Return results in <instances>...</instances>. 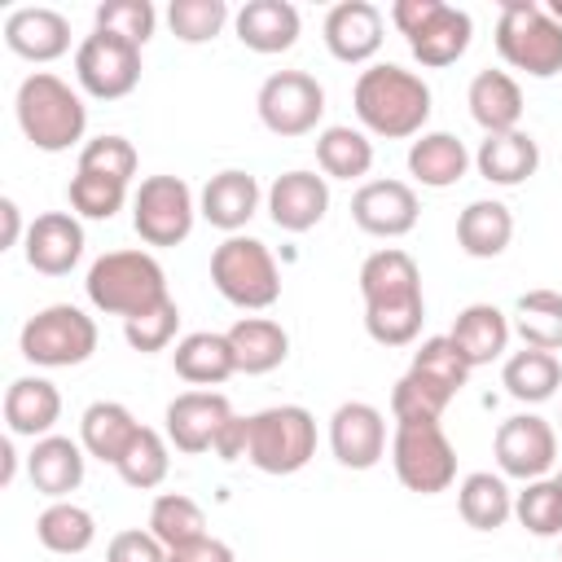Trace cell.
Here are the masks:
<instances>
[{"mask_svg":"<svg viewBox=\"0 0 562 562\" xmlns=\"http://www.w3.org/2000/svg\"><path fill=\"white\" fill-rule=\"evenodd\" d=\"M360 294H364V329L382 347H408L422 334L426 299L417 259L400 246H382L360 263Z\"/></svg>","mask_w":562,"mask_h":562,"instance_id":"6da1fadb","label":"cell"},{"mask_svg":"<svg viewBox=\"0 0 562 562\" xmlns=\"http://www.w3.org/2000/svg\"><path fill=\"white\" fill-rule=\"evenodd\" d=\"M351 105H356V119L364 123V132L404 140V136H422V127L430 119V88L422 75H413L395 61H378V66L360 70V79L351 88Z\"/></svg>","mask_w":562,"mask_h":562,"instance_id":"7a4b0ae2","label":"cell"},{"mask_svg":"<svg viewBox=\"0 0 562 562\" xmlns=\"http://www.w3.org/2000/svg\"><path fill=\"white\" fill-rule=\"evenodd\" d=\"M13 110H18V127L22 136L44 149V154H61L70 149L75 140H83V127H88V105L83 97L48 75V70H35L18 83V97H13Z\"/></svg>","mask_w":562,"mask_h":562,"instance_id":"3957f363","label":"cell"},{"mask_svg":"<svg viewBox=\"0 0 562 562\" xmlns=\"http://www.w3.org/2000/svg\"><path fill=\"white\" fill-rule=\"evenodd\" d=\"M88 303L105 316H140L158 303H167V272L149 250H110L88 268Z\"/></svg>","mask_w":562,"mask_h":562,"instance_id":"277c9868","label":"cell"},{"mask_svg":"<svg viewBox=\"0 0 562 562\" xmlns=\"http://www.w3.org/2000/svg\"><path fill=\"white\" fill-rule=\"evenodd\" d=\"M496 53L531 79H553L562 70V22L536 0H505L496 13Z\"/></svg>","mask_w":562,"mask_h":562,"instance_id":"5b68a950","label":"cell"},{"mask_svg":"<svg viewBox=\"0 0 562 562\" xmlns=\"http://www.w3.org/2000/svg\"><path fill=\"white\" fill-rule=\"evenodd\" d=\"M211 281L241 312H263V307H272L281 299L277 259L259 237H241V233L224 237L211 250Z\"/></svg>","mask_w":562,"mask_h":562,"instance_id":"8992f818","label":"cell"},{"mask_svg":"<svg viewBox=\"0 0 562 562\" xmlns=\"http://www.w3.org/2000/svg\"><path fill=\"white\" fill-rule=\"evenodd\" d=\"M316 457V417L303 404H277L250 417L246 461L263 474H299Z\"/></svg>","mask_w":562,"mask_h":562,"instance_id":"52a82bcc","label":"cell"},{"mask_svg":"<svg viewBox=\"0 0 562 562\" xmlns=\"http://www.w3.org/2000/svg\"><path fill=\"white\" fill-rule=\"evenodd\" d=\"M18 347L40 369H70V364H83L97 351V321L75 303L40 307L22 325Z\"/></svg>","mask_w":562,"mask_h":562,"instance_id":"ba28073f","label":"cell"},{"mask_svg":"<svg viewBox=\"0 0 562 562\" xmlns=\"http://www.w3.org/2000/svg\"><path fill=\"white\" fill-rule=\"evenodd\" d=\"M391 465L408 492L435 496V492H448L457 479V448L439 422H395Z\"/></svg>","mask_w":562,"mask_h":562,"instance_id":"9c48e42d","label":"cell"},{"mask_svg":"<svg viewBox=\"0 0 562 562\" xmlns=\"http://www.w3.org/2000/svg\"><path fill=\"white\" fill-rule=\"evenodd\" d=\"M198 202L180 176H145L132 193V228L145 246H180L193 233Z\"/></svg>","mask_w":562,"mask_h":562,"instance_id":"30bf717a","label":"cell"},{"mask_svg":"<svg viewBox=\"0 0 562 562\" xmlns=\"http://www.w3.org/2000/svg\"><path fill=\"white\" fill-rule=\"evenodd\" d=\"M255 105H259V123L272 136H307L325 114V88L307 70H277L263 79Z\"/></svg>","mask_w":562,"mask_h":562,"instance_id":"8fae6325","label":"cell"},{"mask_svg":"<svg viewBox=\"0 0 562 562\" xmlns=\"http://www.w3.org/2000/svg\"><path fill=\"white\" fill-rule=\"evenodd\" d=\"M75 79L88 97L119 101L140 83V48L110 31H92L75 48Z\"/></svg>","mask_w":562,"mask_h":562,"instance_id":"7c38bea8","label":"cell"},{"mask_svg":"<svg viewBox=\"0 0 562 562\" xmlns=\"http://www.w3.org/2000/svg\"><path fill=\"white\" fill-rule=\"evenodd\" d=\"M492 452H496V465L501 474L509 479H544L558 461V430L536 417V413H514L496 426V439H492Z\"/></svg>","mask_w":562,"mask_h":562,"instance_id":"4fadbf2b","label":"cell"},{"mask_svg":"<svg viewBox=\"0 0 562 562\" xmlns=\"http://www.w3.org/2000/svg\"><path fill=\"white\" fill-rule=\"evenodd\" d=\"M233 404L228 395L220 391H184L167 404V443H176L180 452L198 457V452H211L224 435V426L233 422Z\"/></svg>","mask_w":562,"mask_h":562,"instance_id":"5bb4252c","label":"cell"},{"mask_svg":"<svg viewBox=\"0 0 562 562\" xmlns=\"http://www.w3.org/2000/svg\"><path fill=\"white\" fill-rule=\"evenodd\" d=\"M417 193L404 180H364L351 198V220L369 237H404L417 228Z\"/></svg>","mask_w":562,"mask_h":562,"instance_id":"9a60e30c","label":"cell"},{"mask_svg":"<svg viewBox=\"0 0 562 562\" xmlns=\"http://www.w3.org/2000/svg\"><path fill=\"white\" fill-rule=\"evenodd\" d=\"M329 448H334L338 465L373 470L382 461V452H386V417L364 400L338 404L334 417H329Z\"/></svg>","mask_w":562,"mask_h":562,"instance_id":"2e32d148","label":"cell"},{"mask_svg":"<svg viewBox=\"0 0 562 562\" xmlns=\"http://www.w3.org/2000/svg\"><path fill=\"white\" fill-rule=\"evenodd\" d=\"M22 255L44 277H66L83 255V224L75 211H44L26 224Z\"/></svg>","mask_w":562,"mask_h":562,"instance_id":"e0dca14e","label":"cell"},{"mask_svg":"<svg viewBox=\"0 0 562 562\" xmlns=\"http://www.w3.org/2000/svg\"><path fill=\"white\" fill-rule=\"evenodd\" d=\"M329 211V184L316 171H285L268 189V215L285 233H307Z\"/></svg>","mask_w":562,"mask_h":562,"instance_id":"ac0fdd59","label":"cell"},{"mask_svg":"<svg viewBox=\"0 0 562 562\" xmlns=\"http://www.w3.org/2000/svg\"><path fill=\"white\" fill-rule=\"evenodd\" d=\"M325 48L347 61L360 66L382 48V9L369 0H342L325 13Z\"/></svg>","mask_w":562,"mask_h":562,"instance_id":"d6986e66","label":"cell"},{"mask_svg":"<svg viewBox=\"0 0 562 562\" xmlns=\"http://www.w3.org/2000/svg\"><path fill=\"white\" fill-rule=\"evenodd\" d=\"M4 44L26 61H57L70 48V22L48 4H22L4 18Z\"/></svg>","mask_w":562,"mask_h":562,"instance_id":"ffe728a7","label":"cell"},{"mask_svg":"<svg viewBox=\"0 0 562 562\" xmlns=\"http://www.w3.org/2000/svg\"><path fill=\"white\" fill-rule=\"evenodd\" d=\"M509 334H514V325H509V316L496 303H470V307H461L457 321H452V329H448V338L457 342V351L465 356L470 369L501 360L505 347H509Z\"/></svg>","mask_w":562,"mask_h":562,"instance_id":"44dd1931","label":"cell"},{"mask_svg":"<svg viewBox=\"0 0 562 562\" xmlns=\"http://www.w3.org/2000/svg\"><path fill=\"white\" fill-rule=\"evenodd\" d=\"M470 35H474L470 13L457 9V4H443V0H439V9L408 35V53H413L422 66L439 70V66H452L457 57H465Z\"/></svg>","mask_w":562,"mask_h":562,"instance_id":"7402d4cb","label":"cell"},{"mask_svg":"<svg viewBox=\"0 0 562 562\" xmlns=\"http://www.w3.org/2000/svg\"><path fill=\"white\" fill-rule=\"evenodd\" d=\"M255 211H259V180H255L250 171H237V167L211 176L206 189H202V202H198V215H202L206 224L224 228L228 237H233L237 228H246Z\"/></svg>","mask_w":562,"mask_h":562,"instance_id":"603a6c76","label":"cell"},{"mask_svg":"<svg viewBox=\"0 0 562 562\" xmlns=\"http://www.w3.org/2000/svg\"><path fill=\"white\" fill-rule=\"evenodd\" d=\"M61 417V391L48 378H13L4 391V426L9 435H26V439H44L53 435Z\"/></svg>","mask_w":562,"mask_h":562,"instance_id":"cb8c5ba5","label":"cell"},{"mask_svg":"<svg viewBox=\"0 0 562 562\" xmlns=\"http://www.w3.org/2000/svg\"><path fill=\"white\" fill-rule=\"evenodd\" d=\"M233 31L250 53H285L299 40V9L290 0H246Z\"/></svg>","mask_w":562,"mask_h":562,"instance_id":"d4e9b609","label":"cell"},{"mask_svg":"<svg viewBox=\"0 0 562 562\" xmlns=\"http://www.w3.org/2000/svg\"><path fill=\"white\" fill-rule=\"evenodd\" d=\"M465 105L474 114V123L496 136V132H518L522 123V88L509 70H479L470 79V92H465Z\"/></svg>","mask_w":562,"mask_h":562,"instance_id":"484cf974","label":"cell"},{"mask_svg":"<svg viewBox=\"0 0 562 562\" xmlns=\"http://www.w3.org/2000/svg\"><path fill=\"white\" fill-rule=\"evenodd\" d=\"M83 461H88L83 443L66 439V435H44V439H35V448L26 457V474H31L35 492L66 501L83 483Z\"/></svg>","mask_w":562,"mask_h":562,"instance_id":"4316f807","label":"cell"},{"mask_svg":"<svg viewBox=\"0 0 562 562\" xmlns=\"http://www.w3.org/2000/svg\"><path fill=\"white\" fill-rule=\"evenodd\" d=\"M474 167L487 184H501V189H514L522 180L536 176L540 167V145L518 127V132H496V136H483L479 154H474Z\"/></svg>","mask_w":562,"mask_h":562,"instance_id":"83f0119b","label":"cell"},{"mask_svg":"<svg viewBox=\"0 0 562 562\" xmlns=\"http://www.w3.org/2000/svg\"><path fill=\"white\" fill-rule=\"evenodd\" d=\"M171 364L189 386H220L237 373V356H233L228 334H211V329L184 334L171 351Z\"/></svg>","mask_w":562,"mask_h":562,"instance_id":"f1b7e54d","label":"cell"},{"mask_svg":"<svg viewBox=\"0 0 562 562\" xmlns=\"http://www.w3.org/2000/svg\"><path fill=\"white\" fill-rule=\"evenodd\" d=\"M136 430H140V422L119 400H97L79 417V443H83V452L97 457V461H105V465H119V457L127 452V443L136 439Z\"/></svg>","mask_w":562,"mask_h":562,"instance_id":"f546056e","label":"cell"},{"mask_svg":"<svg viewBox=\"0 0 562 562\" xmlns=\"http://www.w3.org/2000/svg\"><path fill=\"white\" fill-rule=\"evenodd\" d=\"M470 149L452 132H422L408 145V176L426 189H452L470 171Z\"/></svg>","mask_w":562,"mask_h":562,"instance_id":"4dcf8cb0","label":"cell"},{"mask_svg":"<svg viewBox=\"0 0 562 562\" xmlns=\"http://www.w3.org/2000/svg\"><path fill=\"white\" fill-rule=\"evenodd\" d=\"M514 241V215L496 198H479L457 215V246L470 259H496Z\"/></svg>","mask_w":562,"mask_h":562,"instance_id":"1f68e13d","label":"cell"},{"mask_svg":"<svg viewBox=\"0 0 562 562\" xmlns=\"http://www.w3.org/2000/svg\"><path fill=\"white\" fill-rule=\"evenodd\" d=\"M228 342H233V356H237V373H272L290 356V334L272 316L233 321Z\"/></svg>","mask_w":562,"mask_h":562,"instance_id":"d6a6232c","label":"cell"},{"mask_svg":"<svg viewBox=\"0 0 562 562\" xmlns=\"http://www.w3.org/2000/svg\"><path fill=\"white\" fill-rule=\"evenodd\" d=\"M457 509H461L465 527H474V531H496V527H505V522L514 518V492L505 487L501 474L474 470V474H465L461 487H457Z\"/></svg>","mask_w":562,"mask_h":562,"instance_id":"836d02e7","label":"cell"},{"mask_svg":"<svg viewBox=\"0 0 562 562\" xmlns=\"http://www.w3.org/2000/svg\"><path fill=\"white\" fill-rule=\"evenodd\" d=\"M501 382L505 391L518 400V404H544L549 395H558L562 386V364L553 351H540V347H522L505 360L501 369Z\"/></svg>","mask_w":562,"mask_h":562,"instance_id":"e575fe53","label":"cell"},{"mask_svg":"<svg viewBox=\"0 0 562 562\" xmlns=\"http://www.w3.org/2000/svg\"><path fill=\"white\" fill-rule=\"evenodd\" d=\"M316 162H321L325 180H360L373 167V140L360 127L334 123L316 136Z\"/></svg>","mask_w":562,"mask_h":562,"instance_id":"d590c367","label":"cell"},{"mask_svg":"<svg viewBox=\"0 0 562 562\" xmlns=\"http://www.w3.org/2000/svg\"><path fill=\"white\" fill-rule=\"evenodd\" d=\"M35 536H40V544L48 549V553H83V549H92V540H97V518L83 509V505H75V501H53L40 518H35Z\"/></svg>","mask_w":562,"mask_h":562,"instance_id":"8d00e7d4","label":"cell"},{"mask_svg":"<svg viewBox=\"0 0 562 562\" xmlns=\"http://www.w3.org/2000/svg\"><path fill=\"white\" fill-rule=\"evenodd\" d=\"M514 329L522 338V347H540V351H558L562 347V294L558 290H527L514 303Z\"/></svg>","mask_w":562,"mask_h":562,"instance_id":"74e56055","label":"cell"},{"mask_svg":"<svg viewBox=\"0 0 562 562\" xmlns=\"http://www.w3.org/2000/svg\"><path fill=\"white\" fill-rule=\"evenodd\" d=\"M149 531H154V536L167 544V553H171V549L193 544V540L206 536V514H202V505H198L193 496H184V492H162V496L149 505Z\"/></svg>","mask_w":562,"mask_h":562,"instance_id":"f35d334b","label":"cell"},{"mask_svg":"<svg viewBox=\"0 0 562 562\" xmlns=\"http://www.w3.org/2000/svg\"><path fill=\"white\" fill-rule=\"evenodd\" d=\"M119 479L127 483V487H136V492H149V487H158L162 479H167V470H171V452H167V439L154 430V426H140L136 430V439L127 443V452L119 457Z\"/></svg>","mask_w":562,"mask_h":562,"instance_id":"ab89813d","label":"cell"},{"mask_svg":"<svg viewBox=\"0 0 562 562\" xmlns=\"http://www.w3.org/2000/svg\"><path fill=\"white\" fill-rule=\"evenodd\" d=\"M408 373H417V378L435 382L439 391L457 395V391L465 386V378H470V364H465V356L457 351V342H452L448 334H435V338H426V342L413 351Z\"/></svg>","mask_w":562,"mask_h":562,"instance_id":"60d3db41","label":"cell"},{"mask_svg":"<svg viewBox=\"0 0 562 562\" xmlns=\"http://www.w3.org/2000/svg\"><path fill=\"white\" fill-rule=\"evenodd\" d=\"M514 518L531 531V536H562V487L553 479H531L518 496H514Z\"/></svg>","mask_w":562,"mask_h":562,"instance_id":"b9f144b4","label":"cell"},{"mask_svg":"<svg viewBox=\"0 0 562 562\" xmlns=\"http://www.w3.org/2000/svg\"><path fill=\"white\" fill-rule=\"evenodd\" d=\"M66 198H70V211H75V215H83V220H110L114 211H123L127 184L75 167V176H70V184H66Z\"/></svg>","mask_w":562,"mask_h":562,"instance_id":"7bdbcfd3","label":"cell"},{"mask_svg":"<svg viewBox=\"0 0 562 562\" xmlns=\"http://www.w3.org/2000/svg\"><path fill=\"white\" fill-rule=\"evenodd\" d=\"M154 26H158V13H154L149 0H105V4H97V31H110L119 40L136 44V48L149 44Z\"/></svg>","mask_w":562,"mask_h":562,"instance_id":"ee69618b","label":"cell"},{"mask_svg":"<svg viewBox=\"0 0 562 562\" xmlns=\"http://www.w3.org/2000/svg\"><path fill=\"white\" fill-rule=\"evenodd\" d=\"M167 22H171L176 40H184V44H206V40H215V35L224 31L228 4H224V0H171Z\"/></svg>","mask_w":562,"mask_h":562,"instance_id":"f6af8a7d","label":"cell"},{"mask_svg":"<svg viewBox=\"0 0 562 562\" xmlns=\"http://www.w3.org/2000/svg\"><path fill=\"white\" fill-rule=\"evenodd\" d=\"M448 404H452V395L439 391L435 382L417 378V373H404V378L395 382V391H391V413H395V422H439Z\"/></svg>","mask_w":562,"mask_h":562,"instance_id":"bcb514c9","label":"cell"},{"mask_svg":"<svg viewBox=\"0 0 562 562\" xmlns=\"http://www.w3.org/2000/svg\"><path fill=\"white\" fill-rule=\"evenodd\" d=\"M136 145L127 136H92L83 149H79V171H92V176H110V180H123L132 184L136 176Z\"/></svg>","mask_w":562,"mask_h":562,"instance_id":"7dc6e473","label":"cell"},{"mask_svg":"<svg viewBox=\"0 0 562 562\" xmlns=\"http://www.w3.org/2000/svg\"><path fill=\"white\" fill-rule=\"evenodd\" d=\"M176 329H180V307H176V299H167V303H158V307H149V312L123 321L127 347H132V351H145V356H149V351H162V347L176 338Z\"/></svg>","mask_w":562,"mask_h":562,"instance_id":"c3c4849f","label":"cell"},{"mask_svg":"<svg viewBox=\"0 0 562 562\" xmlns=\"http://www.w3.org/2000/svg\"><path fill=\"white\" fill-rule=\"evenodd\" d=\"M105 562H167V544L145 527H127V531H119L114 540H110V549H105Z\"/></svg>","mask_w":562,"mask_h":562,"instance_id":"681fc988","label":"cell"},{"mask_svg":"<svg viewBox=\"0 0 562 562\" xmlns=\"http://www.w3.org/2000/svg\"><path fill=\"white\" fill-rule=\"evenodd\" d=\"M167 562H237V553H233L224 540L202 536V540H193V544L171 549V553H167Z\"/></svg>","mask_w":562,"mask_h":562,"instance_id":"f907efd6","label":"cell"},{"mask_svg":"<svg viewBox=\"0 0 562 562\" xmlns=\"http://www.w3.org/2000/svg\"><path fill=\"white\" fill-rule=\"evenodd\" d=\"M435 9H439V0H395V4H391V22H395V31L408 40Z\"/></svg>","mask_w":562,"mask_h":562,"instance_id":"816d5d0a","label":"cell"},{"mask_svg":"<svg viewBox=\"0 0 562 562\" xmlns=\"http://www.w3.org/2000/svg\"><path fill=\"white\" fill-rule=\"evenodd\" d=\"M246 448H250V417H233V422L224 426V435H220L215 452H220L224 461H241V457H246Z\"/></svg>","mask_w":562,"mask_h":562,"instance_id":"f5cc1de1","label":"cell"},{"mask_svg":"<svg viewBox=\"0 0 562 562\" xmlns=\"http://www.w3.org/2000/svg\"><path fill=\"white\" fill-rule=\"evenodd\" d=\"M0 220H4L0 250H9V246H18V237H26V233H22V211H18V202H13V198H0Z\"/></svg>","mask_w":562,"mask_h":562,"instance_id":"db71d44e","label":"cell"},{"mask_svg":"<svg viewBox=\"0 0 562 562\" xmlns=\"http://www.w3.org/2000/svg\"><path fill=\"white\" fill-rule=\"evenodd\" d=\"M0 457H4V470H0V483H9V479H13V465H18V457H13V443H9V439L0 443Z\"/></svg>","mask_w":562,"mask_h":562,"instance_id":"11a10c76","label":"cell"},{"mask_svg":"<svg viewBox=\"0 0 562 562\" xmlns=\"http://www.w3.org/2000/svg\"><path fill=\"white\" fill-rule=\"evenodd\" d=\"M544 9H549V18H553V22H562V0H549Z\"/></svg>","mask_w":562,"mask_h":562,"instance_id":"9f6ffc18","label":"cell"},{"mask_svg":"<svg viewBox=\"0 0 562 562\" xmlns=\"http://www.w3.org/2000/svg\"><path fill=\"white\" fill-rule=\"evenodd\" d=\"M553 483H558V487H562V470H558V474H553Z\"/></svg>","mask_w":562,"mask_h":562,"instance_id":"6f0895ef","label":"cell"}]
</instances>
